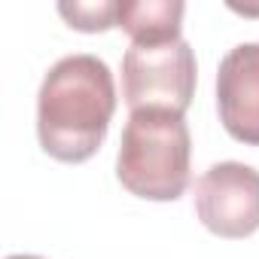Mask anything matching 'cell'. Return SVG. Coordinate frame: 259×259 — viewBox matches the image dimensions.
Wrapping results in <instances>:
<instances>
[{
    "label": "cell",
    "mask_w": 259,
    "mask_h": 259,
    "mask_svg": "<svg viewBox=\"0 0 259 259\" xmlns=\"http://www.w3.org/2000/svg\"><path fill=\"white\" fill-rule=\"evenodd\" d=\"M116 113V85L98 55H67L49 67L37 95V138L58 159L79 165L92 159Z\"/></svg>",
    "instance_id": "cell-1"
},
{
    "label": "cell",
    "mask_w": 259,
    "mask_h": 259,
    "mask_svg": "<svg viewBox=\"0 0 259 259\" xmlns=\"http://www.w3.org/2000/svg\"><path fill=\"white\" fill-rule=\"evenodd\" d=\"M192 138L183 113L135 110L116 156L119 183L147 201H177L189 186Z\"/></svg>",
    "instance_id": "cell-2"
},
{
    "label": "cell",
    "mask_w": 259,
    "mask_h": 259,
    "mask_svg": "<svg viewBox=\"0 0 259 259\" xmlns=\"http://www.w3.org/2000/svg\"><path fill=\"white\" fill-rule=\"evenodd\" d=\"M195 52L183 37L168 43H132L122 55V98L132 113H186L195 95Z\"/></svg>",
    "instance_id": "cell-3"
},
{
    "label": "cell",
    "mask_w": 259,
    "mask_h": 259,
    "mask_svg": "<svg viewBox=\"0 0 259 259\" xmlns=\"http://www.w3.org/2000/svg\"><path fill=\"white\" fill-rule=\"evenodd\" d=\"M195 210L220 238H247L259 229V171L244 162H217L195 183Z\"/></svg>",
    "instance_id": "cell-4"
},
{
    "label": "cell",
    "mask_w": 259,
    "mask_h": 259,
    "mask_svg": "<svg viewBox=\"0 0 259 259\" xmlns=\"http://www.w3.org/2000/svg\"><path fill=\"white\" fill-rule=\"evenodd\" d=\"M217 110L235 141L259 147V43H241L220 61Z\"/></svg>",
    "instance_id": "cell-5"
},
{
    "label": "cell",
    "mask_w": 259,
    "mask_h": 259,
    "mask_svg": "<svg viewBox=\"0 0 259 259\" xmlns=\"http://www.w3.org/2000/svg\"><path fill=\"white\" fill-rule=\"evenodd\" d=\"M186 7L180 0H119L116 28L135 43H168L180 40Z\"/></svg>",
    "instance_id": "cell-6"
},
{
    "label": "cell",
    "mask_w": 259,
    "mask_h": 259,
    "mask_svg": "<svg viewBox=\"0 0 259 259\" xmlns=\"http://www.w3.org/2000/svg\"><path fill=\"white\" fill-rule=\"evenodd\" d=\"M61 19L85 34H98V31H110L116 28V16H119V0H92V4H82V0H73V4H58Z\"/></svg>",
    "instance_id": "cell-7"
},
{
    "label": "cell",
    "mask_w": 259,
    "mask_h": 259,
    "mask_svg": "<svg viewBox=\"0 0 259 259\" xmlns=\"http://www.w3.org/2000/svg\"><path fill=\"white\" fill-rule=\"evenodd\" d=\"M7 259H43V256H31V253H16V256H7Z\"/></svg>",
    "instance_id": "cell-8"
}]
</instances>
